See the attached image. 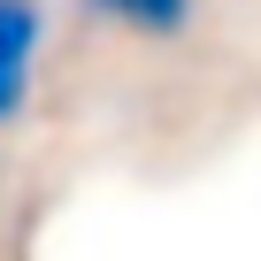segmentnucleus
<instances>
[{"label": "nucleus", "instance_id": "1", "mask_svg": "<svg viewBox=\"0 0 261 261\" xmlns=\"http://www.w3.org/2000/svg\"><path fill=\"white\" fill-rule=\"evenodd\" d=\"M39 0H0V123H8L31 92V69H39Z\"/></svg>", "mask_w": 261, "mask_h": 261}, {"label": "nucleus", "instance_id": "2", "mask_svg": "<svg viewBox=\"0 0 261 261\" xmlns=\"http://www.w3.org/2000/svg\"><path fill=\"white\" fill-rule=\"evenodd\" d=\"M77 8H100V16H115L130 31H146V39H177V31H192L200 0H77Z\"/></svg>", "mask_w": 261, "mask_h": 261}]
</instances>
